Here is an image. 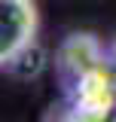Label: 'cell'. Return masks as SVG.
I'll use <instances>...</instances> for the list:
<instances>
[{"instance_id": "6da1fadb", "label": "cell", "mask_w": 116, "mask_h": 122, "mask_svg": "<svg viewBox=\"0 0 116 122\" xmlns=\"http://www.w3.org/2000/svg\"><path fill=\"white\" fill-rule=\"evenodd\" d=\"M37 3L34 0H0V61H12L21 49L37 43Z\"/></svg>"}, {"instance_id": "7a4b0ae2", "label": "cell", "mask_w": 116, "mask_h": 122, "mask_svg": "<svg viewBox=\"0 0 116 122\" xmlns=\"http://www.w3.org/2000/svg\"><path fill=\"white\" fill-rule=\"evenodd\" d=\"M104 64H107V55H104L98 37L89 34V30L70 34L64 43L58 46V52H55L58 76L64 79L67 89H73L83 76H89L92 70H98V67H104Z\"/></svg>"}, {"instance_id": "3957f363", "label": "cell", "mask_w": 116, "mask_h": 122, "mask_svg": "<svg viewBox=\"0 0 116 122\" xmlns=\"http://www.w3.org/2000/svg\"><path fill=\"white\" fill-rule=\"evenodd\" d=\"M107 64H110V70L116 73V40L110 43V49H107Z\"/></svg>"}]
</instances>
